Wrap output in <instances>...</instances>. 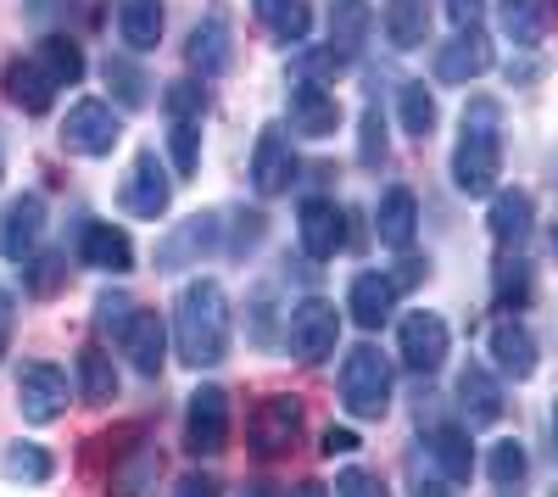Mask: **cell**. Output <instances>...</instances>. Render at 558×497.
Returning <instances> with one entry per match:
<instances>
[{"label": "cell", "instance_id": "39", "mask_svg": "<svg viewBox=\"0 0 558 497\" xmlns=\"http://www.w3.org/2000/svg\"><path fill=\"white\" fill-rule=\"evenodd\" d=\"M151 486H157V453L151 447H140L134 459H123L112 470V497H146Z\"/></svg>", "mask_w": 558, "mask_h": 497}, {"label": "cell", "instance_id": "34", "mask_svg": "<svg viewBox=\"0 0 558 497\" xmlns=\"http://www.w3.org/2000/svg\"><path fill=\"white\" fill-rule=\"evenodd\" d=\"M0 475L23 481V486H45L57 475V459L45 453L39 441H7V453H0Z\"/></svg>", "mask_w": 558, "mask_h": 497}, {"label": "cell", "instance_id": "50", "mask_svg": "<svg viewBox=\"0 0 558 497\" xmlns=\"http://www.w3.org/2000/svg\"><path fill=\"white\" fill-rule=\"evenodd\" d=\"M447 17H452V28H481L486 0H447Z\"/></svg>", "mask_w": 558, "mask_h": 497}, {"label": "cell", "instance_id": "27", "mask_svg": "<svg viewBox=\"0 0 558 497\" xmlns=\"http://www.w3.org/2000/svg\"><path fill=\"white\" fill-rule=\"evenodd\" d=\"M430 459H436L441 481L463 486V481L475 475V447H470V431H463V425H436V431H430Z\"/></svg>", "mask_w": 558, "mask_h": 497}, {"label": "cell", "instance_id": "48", "mask_svg": "<svg viewBox=\"0 0 558 497\" xmlns=\"http://www.w3.org/2000/svg\"><path fill=\"white\" fill-rule=\"evenodd\" d=\"M252 341H257V347L274 341V302H268V291L252 296Z\"/></svg>", "mask_w": 558, "mask_h": 497}, {"label": "cell", "instance_id": "44", "mask_svg": "<svg viewBox=\"0 0 558 497\" xmlns=\"http://www.w3.org/2000/svg\"><path fill=\"white\" fill-rule=\"evenodd\" d=\"M134 296H123V291H101L96 296V330L101 336H112V341H123V330L134 325Z\"/></svg>", "mask_w": 558, "mask_h": 497}, {"label": "cell", "instance_id": "22", "mask_svg": "<svg viewBox=\"0 0 558 497\" xmlns=\"http://www.w3.org/2000/svg\"><path fill=\"white\" fill-rule=\"evenodd\" d=\"M375 235H380L386 252H408V246H413V235H418V196H413L408 185H391V191L380 196V207H375Z\"/></svg>", "mask_w": 558, "mask_h": 497}, {"label": "cell", "instance_id": "60", "mask_svg": "<svg viewBox=\"0 0 558 497\" xmlns=\"http://www.w3.org/2000/svg\"><path fill=\"white\" fill-rule=\"evenodd\" d=\"M553 497H558V492H553Z\"/></svg>", "mask_w": 558, "mask_h": 497}, {"label": "cell", "instance_id": "17", "mask_svg": "<svg viewBox=\"0 0 558 497\" xmlns=\"http://www.w3.org/2000/svg\"><path fill=\"white\" fill-rule=\"evenodd\" d=\"M78 263L84 268H101V275H129L134 268V241L123 223H101V218H84L78 230Z\"/></svg>", "mask_w": 558, "mask_h": 497}, {"label": "cell", "instance_id": "10", "mask_svg": "<svg viewBox=\"0 0 558 497\" xmlns=\"http://www.w3.org/2000/svg\"><path fill=\"white\" fill-rule=\"evenodd\" d=\"M218 235H223V223H218V213H191L184 223H173V230L157 241V268L162 275H179V268H196L213 246H218Z\"/></svg>", "mask_w": 558, "mask_h": 497}, {"label": "cell", "instance_id": "1", "mask_svg": "<svg viewBox=\"0 0 558 497\" xmlns=\"http://www.w3.org/2000/svg\"><path fill=\"white\" fill-rule=\"evenodd\" d=\"M173 347L179 364L218 369L229 357V296L218 280H191L173 302Z\"/></svg>", "mask_w": 558, "mask_h": 497}, {"label": "cell", "instance_id": "47", "mask_svg": "<svg viewBox=\"0 0 558 497\" xmlns=\"http://www.w3.org/2000/svg\"><path fill=\"white\" fill-rule=\"evenodd\" d=\"M336 497H391V492H386V481L375 470H357L352 464V470L336 475Z\"/></svg>", "mask_w": 558, "mask_h": 497}, {"label": "cell", "instance_id": "31", "mask_svg": "<svg viewBox=\"0 0 558 497\" xmlns=\"http://www.w3.org/2000/svg\"><path fill=\"white\" fill-rule=\"evenodd\" d=\"M397 118H402V134H413V141H430L436 123H441V107H436V89L425 84H402L397 89Z\"/></svg>", "mask_w": 558, "mask_h": 497}, {"label": "cell", "instance_id": "49", "mask_svg": "<svg viewBox=\"0 0 558 497\" xmlns=\"http://www.w3.org/2000/svg\"><path fill=\"white\" fill-rule=\"evenodd\" d=\"M12 330H17V296L0 291V364H7V352H12Z\"/></svg>", "mask_w": 558, "mask_h": 497}, {"label": "cell", "instance_id": "37", "mask_svg": "<svg viewBox=\"0 0 558 497\" xmlns=\"http://www.w3.org/2000/svg\"><path fill=\"white\" fill-rule=\"evenodd\" d=\"M492 291H497V302H502L508 313H520V307L531 302V291H536L531 263H525V257H502V263H497V275H492Z\"/></svg>", "mask_w": 558, "mask_h": 497}, {"label": "cell", "instance_id": "30", "mask_svg": "<svg viewBox=\"0 0 558 497\" xmlns=\"http://www.w3.org/2000/svg\"><path fill=\"white\" fill-rule=\"evenodd\" d=\"M368 34H375V7L368 0H330V45L357 57L368 45Z\"/></svg>", "mask_w": 558, "mask_h": 497}, {"label": "cell", "instance_id": "9", "mask_svg": "<svg viewBox=\"0 0 558 497\" xmlns=\"http://www.w3.org/2000/svg\"><path fill=\"white\" fill-rule=\"evenodd\" d=\"M447 347H452V330L441 313H408L397 330V357L413 375H436L447 364Z\"/></svg>", "mask_w": 558, "mask_h": 497}, {"label": "cell", "instance_id": "46", "mask_svg": "<svg viewBox=\"0 0 558 497\" xmlns=\"http://www.w3.org/2000/svg\"><path fill=\"white\" fill-rule=\"evenodd\" d=\"M263 235H268V218H263V213H235V235H229V257H246V252H257V246H263Z\"/></svg>", "mask_w": 558, "mask_h": 497}, {"label": "cell", "instance_id": "51", "mask_svg": "<svg viewBox=\"0 0 558 497\" xmlns=\"http://www.w3.org/2000/svg\"><path fill=\"white\" fill-rule=\"evenodd\" d=\"M173 497H223V492H218V481H213V475L191 470V475H184V481L173 486Z\"/></svg>", "mask_w": 558, "mask_h": 497}, {"label": "cell", "instance_id": "59", "mask_svg": "<svg viewBox=\"0 0 558 497\" xmlns=\"http://www.w3.org/2000/svg\"><path fill=\"white\" fill-rule=\"evenodd\" d=\"M553 441H558V402H553Z\"/></svg>", "mask_w": 558, "mask_h": 497}, {"label": "cell", "instance_id": "23", "mask_svg": "<svg viewBox=\"0 0 558 497\" xmlns=\"http://www.w3.org/2000/svg\"><path fill=\"white\" fill-rule=\"evenodd\" d=\"M397 296H402V286L391 275H357L352 291H347V313H352L363 330H380V325H391Z\"/></svg>", "mask_w": 558, "mask_h": 497}, {"label": "cell", "instance_id": "19", "mask_svg": "<svg viewBox=\"0 0 558 497\" xmlns=\"http://www.w3.org/2000/svg\"><path fill=\"white\" fill-rule=\"evenodd\" d=\"M492 357H497V375H508V380H531L536 375V364H542V352H536V336L514 319V313H502V319L492 325Z\"/></svg>", "mask_w": 558, "mask_h": 497}, {"label": "cell", "instance_id": "20", "mask_svg": "<svg viewBox=\"0 0 558 497\" xmlns=\"http://www.w3.org/2000/svg\"><path fill=\"white\" fill-rule=\"evenodd\" d=\"M0 89H7V101H12V107H23L28 118L51 112V101H57V78L45 73L34 57H17V62H7V73H0Z\"/></svg>", "mask_w": 558, "mask_h": 497}, {"label": "cell", "instance_id": "8", "mask_svg": "<svg viewBox=\"0 0 558 497\" xmlns=\"http://www.w3.org/2000/svg\"><path fill=\"white\" fill-rule=\"evenodd\" d=\"M184 447L196 459H213L229 447V391L223 386H202L191 391V409H184Z\"/></svg>", "mask_w": 558, "mask_h": 497}, {"label": "cell", "instance_id": "11", "mask_svg": "<svg viewBox=\"0 0 558 497\" xmlns=\"http://www.w3.org/2000/svg\"><path fill=\"white\" fill-rule=\"evenodd\" d=\"M184 62H191L207 78H223L229 68H235V34H229V12L223 7H207V17L191 28V39H184Z\"/></svg>", "mask_w": 558, "mask_h": 497}, {"label": "cell", "instance_id": "55", "mask_svg": "<svg viewBox=\"0 0 558 497\" xmlns=\"http://www.w3.org/2000/svg\"><path fill=\"white\" fill-rule=\"evenodd\" d=\"M241 497H279V486H268V481H246Z\"/></svg>", "mask_w": 558, "mask_h": 497}, {"label": "cell", "instance_id": "53", "mask_svg": "<svg viewBox=\"0 0 558 497\" xmlns=\"http://www.w3.org/2000/svg\"><path fill=\"white\" fill-rule=\"evenodd\" d=\"M78 0H28V17L34 23H51V17H62V12H73Z\"/></svg>", "mask_w": 558, "mask_h": 497}, {"label": "cell", "instance_id": "15", "mask_svg": "<svg viewBox=\"0 0 558 497\" xmlns=\"http://www.w3.org/2000/svg\"><path fill=\"white\" fill-rule=\"evenodd\" d=\"M296 235H302V252L313 263H330L341 246H347V213L330 202V196H307L296 207Z\"/></svg>", "mask_w": 558, "mask_h": 497}, {"label": "cell", "instance_id": "42", "mask_svg": "<svg viewBox=\"0 0 558 497\" xmlns=\"http://www.w3.org/2000/svg\"><path fill=\"white\" fill-rule=\"evenodd\" d=\"M162 112H168V123H202V112H207V89H202L196 78L168 84V89H162Z\"/></svg>", "mask_w": 558, "mask_h": 497}, {"label": "cell", "instance_id": "21", "mask_svg": "<svg viewBox=\"0 0 558 497\" xmlns=\"http://www.w3.org/2000/svg\"><path fill=\"white\" fill-rule=\"evenodd\" d=\"M118 347H123V357H129L134 375L157 380V375H162V357H168V325L157 319V313H134V325L123 330Z\"/></svg>", "mask_w": 558, "mask_h": 497}, {"label": "cell", "instance_id": "5", "mask_svg": "<svg viewBox=\"0 0 558 497\" xmlns=\"http://www.w3.org/2000/svg\"><path fill=\"white\" fill-rule=\"evenodd\" d=\"M341 341V313L336 302H324V296H302L291 307V319H286V347L291 357H302V364H324V357L336 352Z\"/></svg>", "mask_w": 558, "mask_h": 497}, {"label": "cell", "instance_id": "33", "mask_svg": "<svg viewBox=\"0 0 558 497\" xmlns=\"http://www.w3.org/2000/svg\"><path fill=\"white\" fill-rule=\"evenodd\" d=\"M78 397L96 402V409L118 397V364H112V357H107L96 341L78 347Z\"/></svg>", "mask_w": 558, "mask_h": 497}, {"label": "cell", "instance_id": "18", "mask_svg": "<svg viewBox=\"0 0 558 497\" xmlns=\"http://www.w3.org/2000/svg\"><path fill=\"white\" fill-rule=\"evenodd\" d=\"M492 39H486V28H458L441 51H436V78L441 84H470V78H481V73H492Z\"/></svg>", "mask_w": 558, "mask_h": 497}, {"label": "cell", "instance_id": "35", "mask_svg": "<svg viewBox=\"0 0 558 497\" xmlns=\"http://www.w3.org/2000/svg\"><path fill=\"white\" fill-rule=\"evenodd\" d=\"M34 62L57 78V89H73V84L84 78V51H78L68 34H45V39L34 45Z\"/></svg>", "mask_w": 558, "mask_h": 497}, {"label": "cell", "instance_id": "32", "mask_svg": "<svg viewBox=\"0 0 558 497\" xmlns=\"http://www.w3.org/2000/svg\"><path fill=\"white\" fill-rule=\"evenodd\" d=\"M430 34V0H391L386 7V39L397 51H418Z\"/></svg>", "mask_w": 558, "mask_h": 497}, {"label": "cell", "instance_id": "57", "mask_svg": "<svg viewBox=\"0 0 558 497\" xmlns=\"http://www.w3.org/2000/svg\"><path fill=\"white\" fill-rule=\"evenodd\" d=\"M296 497H330V492H324L318 481H302V486H296Z\"/></svg>", "mask_w": 558, "mask_h": 497}, {"label": "cell", "instance_id": "3", "mask_svg": "<svg viewBox=\"0 0 558 497\" xmlns=\"http://www.w3.org/2000/svg\"><path fill=\"white\" fill-rule=\"evenodd\" d=\"M341 402L352 420H386L391 409V357L380 347H352L341 364Z\"/></svg>", "mask_w": 558, "mask_h": 497}, {"label": "cell", "instance_id": "2", "mask_svg": "<svg viewBox=\"0 0 558 497\" xmlns=\"http://www.w3.org/2000/svg\"><path fill=\"white\" fill-rule=\"evenodd\" d=\"M502 179V107L492 96H475L463 107V134L452 146V185L463 196H497Z\"/></svg>", "mask_w": 558, "mask_h": 497}, {"label": "cell", "instance_id": "12", "mask_svg": "<svg viewBox=\"0 0 558 497\" xmlns=\"http://www.w3.org/2000/svg\"><path fill=\"white\" fill-rule=\"evenodd\" d=\"M286 112H291V134H302V141H330L341 129V101L313 78H296L286 89Z\"/></svg>", "mask_w": 558, "mask_h": 497}, {"label": "cell", "instance_id": "7", "mask_svg": "<svg viewBox=\"0 0 558 497\" xmlns=\"http://www.w3.org/2000/svg\"><path fill=\"white\" fill-rule=\"evenodd\" d=\"M118 202H123V213L129 218H162L168 213V202H173V173H168V162L157 157V151H140L134 162H129V173H123V185H118Z\"/></svg>", "mask_w": 558, "mask_h": 497}, {"label": "cell", "instance_id": "45", "mask_svg": "<svg viewBox=\"0 0 558 497\" xmlns=\"http://www.w3.org/2000/svg\"><path fill=\"white\" fill-rule=\"evenodd\" d=\"M386 118H380V107H368L363 112V123H357V162L363 168H380L386 162Z\"/></svg>", "mask_w": 558, "mask_h": 497}, {"label": "cell", "instance_id": "28", "mask_svg": "<svg viewBox=\"0 0 558 497\" xmlns=\"http://www.w3.org/2000/svg\"><path fill=\"white\" fill-rule=\"evenodd\" d=\"M252 12L279 45H302L313 34V7L307 0H252Z\"/></svg>", "mask_w": 558, "mask_h": 497}, {"label": "cell", "instance_id": "26", "mask_svg": "<svg viewBox=\"0 0 558 497\" xmlns=\"http://www.w3.org/2000/svg\"><path fill=\"white\" fill-rule=\"evenodd\" d=\"M497 17H502V34L520 45V51H536L553 28V7L547 0H497Z\"/></svg>", "mask_w": 558, "mask_h": 497}, {"label": "cell", "instance_id": "24", "mask_svg": "<svg viewBox=\"0 0 558 497\" xmlns=\"http://www.w3.org/2000/svg\"><path fill=\"white\" fill-rule=\"evenodd\" d=\"M458 409H463V420L470 425H497L502 420V386H497V375L486 369V364H463V375H458Z\"/></svg>", "mask_w": 558, "mask_h": 497}, {"label": "cell", "instance_id": "58", "mask_svg": "<svg viewBox=\"0 0 558 497\" xmlns=\"http://www.w3.org/2000/svg\"><path fill=\"white\" fill-rule=\"evenodd\" d=\"M0 179H7V146H0Z\"/></svg>", "mask_w": 558, "mask_h": 497}, {"label": "cell", "instance_id": "54", "mask_svg": "<svg viewBox=\"0 0 558 497\" xmlns=\"http://www.w3.org/2000/svg\"><path fill=\"white\" fill-rule=\"evenodd\" d=\"M542 78V62H508V84H531Z\"/></svg>", "mask_w": 558, "mask_h": 497}, {"label": "cell", "instance_id": "16", "mask_svg": "<svg viewBox=\"0 0 558 497\" xmlns=\"http://www.w3.org/2000/svg\"><path fill=\"white\" fill-rule=\"evenodd\" d=\"M291 179H296V151L286 141V129L268 123L257 134V146H252V191L257 196H286Z\"/></svg>", "mask_w": 558, "mask_h": 497}, {"label": "cell", "instance_id": "41", "mask_svg": "<svg viewBox=\"0 0 558 497\" xmlns=\"http://www.w3.org/2000/svg\"><path fill=\"white\" fill-rule=\"evenodd\" d=\"M352 68V57L341 45H313V51H296V78H313V84H330Z\"/></svg>", "mask_w": 558, "mask_h": 497}, {"label": "cell", "instance_id": "4", "mask_svg": "<svg viewBox=\"0 0 558 497\" xmlns=\"http://www.w3.org/2000/svg\"><path fill=\"white\" fill-rule=\"evenodd\" d=\"M296 441H302V397H286V391L263 397L246 420V447L257 459H286Z\"/></svg>", "mask_w": 558, "mask_h": 497}, {"label": "cell", "instance_id": "36", "mask_svg": "<svg viewBox=\"0 0 558 497\" xmlns=\"http://www.w3.org/2000/svg\"><path fill=\"white\" fill-rule=\"evenodd\" d=\"M107 89L118 96V107H146L151 101V78H146V68L140 62H129V57H107Z\"/></svg>", "mask_w": 558, "mask_h": 497}, {"label": "cell", "instance_id": "52", "mask_svg": "<svg viewBox=\"0 0 558 497\" xmlns=\"http://www.w3.org/2000/svg\"><path fill=\"white\" fill-rule=\"evenodd\" d=\"M324 453H330V459H347V453H357V436H352L347 425H330V431H324Z\"/></svg>", "mask_w": 558, "mask_h": 497}, {"label": "cell", "instance_id": "56", "mask_svg": "<svg viewBox=\"0 0 558 497\" xmlns=\"http://www.w3.org/2000/svg\"><path fill=\"white\" fill-rule=\"evenodd\" d=\"M413 497H452V492H447V481H425V486H418Z\"/></svg>", "mask_w": 558, "mask_h": 497}, {"label": "cell", "instance_id": "6", "mask_svg": "<svg viewBox=\"0 0 558 497\" xmlns=\"http://www.w3.org/2000/svg\"><path fill=\"white\" fill-rule=\"evenodd\" d=\"M118 141H123V118H118L112 101L89 96V101H73V107H68V118H62V146H68L73 157H112Z\"/></svg>", "mask_w": 558, "mask_h": 497}, {"label": "cell", "instance_id": "25", "mask_svg": "<svg viewBox=\"0 0 558 497\" xmlns=\"http://www.w3.org/2000/svg\"><path fill=\"white\" fill-rule=\"evenodd\" d=\"M162 23H168V7H162V0H123V7H118V39L129 45L134 57L157 51Z\"/></svg>", "mask_w": 558, "mask_h": 497}, {"label": "cell", "instance_id": "29", "mask_svg": "<svg viewBox=\"0 0 558 497\" xmlns=\"http://www.w3.org/2000/svg\"><path fill=\"white\" fill-rule=\"evenodd\" d=\"M531 218H536L531 191H497V196H492V213H486L492 235H497L502 246H520V241L531 235Z\"/></svg>", "mask_w": 558, "mask_h": 497}, {"label": "cell", "instance_id": "40", "mask_svg": "<svg viewBox=\"0 0 558 497\" xmlns=\"http://www.w3.org/2000/svg\"><path fill=\"white\" fill-rule=\"evenodd\" d=\"M525 470H531V459H525V447L514 441V436H502V441H492V453H486V475H492V486H520L525 481Z\"/></svg>", "mask_w": 558, "mask_h": 497}, {"label": "cell", "instance_id": "13", "mask_svg": "<svg viewBox=\"0 0 558 497\" xmlns=\"http://www.w3.org/2000/svg\"><path fill=\"white\" fill-rule=\"evenodd\" d=\"M39 235H45V196L39 191H23L0 207V257L7 263H28L39 252Z\"/></svg>", "mask_w": 558, "mask_h": 497}, {"label": "cell", "instance_id": "38", "mask_svg": "<svg viewBox=\"0 0 558 497\" xmlns=\"http://www.w3.org/2000/svg\"><path fill=\"white\" fill-rule=\"evenodd\" d=\"M68 286V257L62 252H39L23 263V291L28 296H57Z\"/></svg>", "mask_w": 558, "mask_h": 497}, {"label": "cell", "instance_id": "43", "mask_svg": "<svg viewBox=\"0 0 558 497\" xmlns=\"http://www.w3.org/2000/svg\"><path fill=\"white\" fill-rule=\"evenodd\" d=\"M168 162L179 179L202 168V123H168Z\"/></svg>", "mask_w": 558, "mask_h": 497}, {"label": "cell", "instance_id": "14", "mask_svg": "<svg viewBox=\"0 0 558 497\" xmlns=\"http://www.w3.org/2000/svg\"><path fill=\"white\" fill-rule=\"evenodd\" d=\"M17 409L28 425H51L68 414V375L57 364H23L17 375Z\"/></svg>", "mask_w": 558, "mask_h": 497}]
</instances>
